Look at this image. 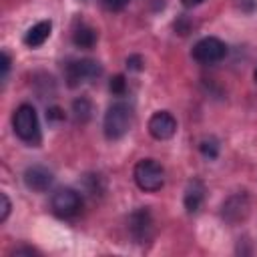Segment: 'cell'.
<instances>
[{"label":"cell","instance_id":"obj_2","mask_svg":"<svg viewBox=\"0 0 257 257\" xmlns=\"http://www.w3.org/2000/svg\"><path fill=\"white\" fill-rule=\"evenodd\" d=\"M12 126L20 141H24L32 147H36L40 143V122H38V114L32 104H20L14 110Z\"/></svg>","mask_w":257,"mask_h":257},{"label":"cell","instance_id":"obj_8","mask_svg":"<svg viewBox=\"0 0 257 257\" xmlns=\"http://www.w3.org/2000/svg\"><path fill=\"white\" fill-rule=\"evenodd\" d=\"M149 133L157 141H167L177 133V118L169 110H159L149 118Z\"/></svg>","mask_w":257,"mask_h":257},{"label":"cell","instance_id":"obj_1","mask_svg":"<svg viewBox=\"0 0 257 257\" xmlns=\"http://www.w3.org/2000/svg\"><path fill=\"white\" fill-rule=\"evenodd\" d=\"M135 120V112L126 102H114L108 106V110L104 112V120H102V128H104V137L108 141H118L122 139Z\"/></svg>","mask_w":257,"mask_h":257},{"label":"cell","instance_id":"obj_13","mask_svg":"<svg viewBox=\"0 0 257 257\" xmlns=\"http://www.w3.org/2000/svg\"><path fill=\"white\" fill-rule=\"evenodd\" d=\"M96 40H98V32L90 24L78 22L74 26V30H72V42H74V46H78V48H92L96 44Z\"/></svg>","mask_w":257,"mask_h":257},{"label":"cell","instance_id":"obj_4","mask_svg":"<svg viewBox=\"0 0 257 257\" xmlns=\"http://www.w3.org/2000/svg\"><path fill=\"white\" fill-rule=\"evenodd\" d=\"M102 72V66L92 60V58H78V60H70L64 66V80L70 88H76L84 82H90L94 78H98Z\"/></svg>","mask_w":257,"mask_h":257},{"label":"cell","instance_id":"obj_15","mask_svg":"<svg viewBox=\"0 0 257 257\" xmlns=\"http://www.w3.org/2000/svg\"><path fill=\"white\" fill-rule=\"evenodd\" d=\"M199 151L203 153V157H207V159H215V157L219 155V141L213 139V137L203 139L201 145H199Z\"/></svg>","mask_w":257,"mask_h":257},{"label":"cell","instance_id":"obj_24","mask_svg":"<svg viewBox=\"0 0 257 257\" xmlns=\"http://www.w3.org/2000/svg\"><path fill=\"white\" fill-rule=\"evenodd\" d=\"M181 2H183V6H187V8H195V6L203 4L205 0H181Z\"/></svg>","mask_w":257,"mask_h":257},{"label":"cell","instance_id":"obj_11","mask_svg":"<svg viewBox=\"0 0 257 257\" xmlns=\"http://www.w3.org/2000/svg\"><path fill=\"white\" fill-rule=\"evenodd\" d=\"M203 199H205V185L199 179L189 181V185L185 189V197H183L187 213H197L203 205Z\"/></svg>","mask_w":257,"mask_h":257},{"label":"cell","instance_id":"obj_23","mask_svg":"<svg viewBox=\"0 0 257 257\" xmlns=\"http://www.w3.org/2000/svg\"><path fill=\"white\" fill-rule=\"evenodd\" d=\"M22 253H24V255H36L38 251H36V249H32V247H20V249H16V251H14V255H22Z\"/></svg>","mask_w":257,"mask_h":257},{"label":"cell","instance_id":"obj_5","mask_svg":"<svg viewBox=\"0 0 257 257\" xmlns=\"http://www.w3.org/2000/svg\"><path fill=\"white\" fill-rule=\"evenodd\" d=\"M50 207H52V213L62 217V219H70L74 217L80 207H82V199L80 195L70 189V187H62V189H56L52 199H50Z\"/></svg>","mask_w":257,"mask_h":257},{"label":"cell","instance_id":"obj_16","mask_svg":"<svg viewBox=\"0 0 257 257\" xmlns=\"http://www.w3.org/2000/svg\"><path fill=\"white\" fill-rule=\"evenodd\" d=\"M108 88H110V92H112V94L122 96V94L126 92V80H124V76H122V74L112 76V78H110V82H108Z\"/></svg>","mask_w":257,"mask_h":257},{"label":"cell","instance_id":"obj_12","mask_svg":"<svg viewBox=\"0 0 257 257\" xmlns=\"http://www.w3.org/2000/svg\"><path fill=\"white\" fill-rule=\"evenodd\" d=\"M50 32H52V22L50 20H40V22H36L34 26H30L26 30L24 44L30 46V48H38V46H42L48 40Z\"/></svg>","mask_w":257,"mask_h":257},{"label":"cell","instance_id":"obj_10","mask_svg":"<svg viewBox=\"0 0 257 257\" xmlns=\"http://www.w3.org/2000/svg\"><path fill=\"white\" fill-rule=\"evenodd\" d=\"M247 213H249V201H247V195H243V193H237L223 203V217L229 223L243 221L247 217Z\"/></svg>","mask_w":257,"mask_h":257},{"label":"cell","instance_id":"obj_19","mask_svg":"<svg viewBox=\"0 0 257 257\" xmlns=\"http://www.w3.org/2000/svg\"><path fill=\"white\" fill-rule=\"evenodd\" d=\"M46 118H48V120H62V118H64V112H62V108H58V106H50V108L46 110Z\"/></svg>","mask_w":257,"mask_h":257},{"label":"cell","instance_id":"obj_21","mask_svg":"<svg viewBox=\"0 0 257 257\" xmlns=\"http://www.w3.org/2000/svg\"><path fill=\"white\" fill-rule=\"evenodd\" d=\"M175 30H177L179 34H187V32H189V20H187L185 16H181V18L175 22Z\"/></svg>","mask_w":257,"mask_h":257},{"label":"cell","instance_id":"obj_6","mask_svg":"<svg viewBox=\"0 0 257 257\" xmlns=\"http://www.w3.org/2000/svg\"><path fill=\"white\" fill-rule=\"evenodd\" d=\"M225 54H227L225 42L215 36H205L193 46V58L199 64H215V62L223 60Z\"/></svg>","mask_w":257,"mask_h":257},{"label":"cell","instance_id":"obj_17","mask_svg":"<svg viewBox=\"0 0 257 257\" xmlns=\"http://www.w3.org/2000/svg\"><path fill=\"white\" fill-rule=\"evenodd\" d=\"M126 68L128 70H143L145 68V60H143V56H139V54H133V56H128L126 58Z\"/></svg>","mask_w":257,"mask_h":257},{"label":"cell","instance_id":"obj_9","mask_svg":"<svg viewBox=\"0 0 257 257\" xmlns=\"http://www.w3.org/2000/svg\"><path fill=\"white\" fill-rule=\"evenodd\" d=\"M52 181H54L52 171H48V169L42 167V165H32V167H28V169L24 171V185H26L30 191H34V193H44V191H48L50 185H52Z\"/></svg>","mask_w":257,"mask_h":257},{"label":"cell","instance_id":"obj_18","mask_svg":"<svg viewBox=\"0 0 257 257\" xmlns=\"http://www.w3.org/2000/svg\"><path fill=\"white\" fill-rule=\"evenodd\" d=\"M0 201H2V215H0V221L4 223V221L8 219V215H10V207H12V205H10L8 195H6V193H2V195H0Z\"/></svg>","mask_w":257,"mask_h":257},{"label":"cell","instance_id":"obj_14","mask_svg":"<svg viewBox=\"0 0 257 257\" xmlns=\"http://www.w3.org/2000/svg\"><path fill=\"white\" fill-rule=\"evenodd\" d=\"M72 116L78 124H84L88 122V118L92 116V102L86 98V96H80L72 102Z\"/></svg>","mask_w":257,"mask_h":257},{"label":"cell","instance_id":"obj_25","mask_svg":"<svg viewBox=\"0 0 257 257\" xmlns=\"http://www.w3.org/2000/svg\"><path fill=\"white\" fill-rule=\"evenodd\" d=\"M255 80H257V70H255Z\"/></svg>","mask_w":257,"mask_h":257},{"label":"cell","instance_id":"obj_20","mask_svg":"<svg viewBox=\"0 0 257 257\" xmlns=\"http://www.w3.org/2000/svg\"><path fill=\"white\" fill-rule=\"evenodd\" d=\"M128 4V0H104V6L108 8V10H122L124 6Z\"/></svg>","mask_w":257,"mask_h":257},{"label":"cell","instance_id":"obj_7","mask_svg":"<svg viewBox=\"0 0 257 257\" xmlns=\"http://www.w3.org/2000/svg\"><path fill=\"white\" fill-rule=\"evenodd\" d=\"M153 217L147 207H141L131 213L128 217V235L135 243H147L153 237Z\"/></svg>","mask_w":257,"mask_h":257},{"label":"cell","instance_id":"obj_3","mask_svg":"<svg viewBox=\"0 0 257 257\" xmlns=\"http://www.w3.org/2000/svg\"><path fill=\"white\" fill-rule=\"evenodd\" d=\"M133 177H135L137 187L141 191H147V193H157L165 185V169L155 159H143V161H139L135 165Z\"/></svg>","mask_w":257,"mask_h":257},{"label":"cell","instance_id":"obj_22","mask_svg":"<svg viewBox=\"0 0 257 257\" xmlns=\"http://www.w3.org/2000/svg\"><path fill=\"white\" fill-rule=\"evenodd\" d=\"M8 70H10V56H8V52L4 50V52H2V80L6 78Z\"/></svg>","mask_w":257,"mask_h":257}]
</instances>
